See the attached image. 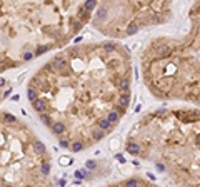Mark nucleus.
I'll use <instances>...</instances> for the list:
<instances>
[{
  "label": "nucleus",
  "instance_id": "nucleus-1",
  "mask_svg": "<svg viewBox=\"0 0 200 187\" xmlns=\"http://www.w3.org/2000/svg\"><path fill=\"white\" fill-rule=\"evenodd\" d=\"M32 149H33V154H37V156H45L47 152V147L43 146V142H40L37 139L32 142Z\"/></svg>",
  "mask_w": 200,
  "mask_h": 187
},
{
  "label": "nucleus",
  "instance_id": "nucleus-2",
  "mask_svg": "<svg viewBox=\"0 0 200 187\" xmlns=\"http://www.w3.org/2000/svg\"><path fill=\"white\" fill-rule=\"evenodd\" d=\"M32 107H33V110L35 112H38V114H43L47 110V100L45 99H37L32 102Z\"/></svg>",
  "mask_w": 200,
  "mask_h": 187
},
{
  "label": "nucleus",
  "instance_id": "nucleus-3",
  "mask_svg": "<svg viewBox=\"0 0 200 187\" xmlns=\"http://www.w3.org/2000/svg\"><path fill=\"white\" fill-rule=\"evenodd\" d=\"M52 132L55 135H63V132H65V124L63 122H60V120H53V124H52Z\"/></svg>",
  "mask_w": 200,
  "mask_h": 187
},
{
  "label": "nucleus",
  "instance_id": "nucleus-4",
  "mask_svg": "<svg viewBox=\"0 0 200 187\" xmlns=\"http://www.w3.org/2000/svg\"><path fill=\"white\" fill-rule=\"evenodd\" d=\"M118 107L120 109H127L128 104H130V95H128V92H122L120 95H118Z\"/></svg>",
  "mask_w": 200,
  "mask_h": 187
},
{
  "label": "nucleus",
  "instance_id": "nucleus-5",
  "mask_svg": "<svg viewBox=\"0 0 200 187\" xmlns=\"http://www.w3.org/2000/svg\"><path fill=\"white\" fill-rule=\"evenodd\" d=\"M118 89L122 90V92H128V87H130V80H128V77H122L120 80H118Z\"/></svg>",
  "mask_w": 200,
  "mask_h": 187
},
{
  "label": "nucleus",
  "instance_id": "nucleus-6",
  "mask_svg": "<svg viewBox=\"0 0 200 187\" xmlns=\"http://www.w3.org/2000/svg\"><path fill=\"white\" fill-rule=\"evenodd\" d=\"M170 52H172V49L169 45H160L157 50V57H169Z\"/></svg>",
  "mask_w": 200,
  "mask_h": 187
},
{
  "label": "nucleus",
  "instance_id": "nucleus-7",
  "mask_svg": "<svg viewBox=\"0 0 200 187\" xmlns=\"http://www.w3.org/2000/svg\"><path fill=\"white\" fill-rule=\"evenodd\" d=\"M139 29H140L139 22H132V24H130V25L127 27V30H125V34H127V35H135V34L139 32Z\"/></svg>",
  "mask_w": 200,
  "mask_h": 187
},
{
  "label": "nucleus",
  "instance_id": "nucleus-8",
  "mask_svg": "<svg viewBox=\"0 0 200 187\" xmlns=\"http://www.w3.org/2000/svg\"><path fill=\"white\" fill-rule=\"evenodd\" d=\"M83 147H85V144H83L82 140H73L72 144H70V151L72 152H80V151H83Z\"/></svg>",
  "mask_w": 200,
  "mask_h": 187
},
{
  "label": "nucleus",
  "instance_id": "nucleus-9",
  "mask_svg": "<svg viewBox=\"0 0 200 187\" xmlns=\"http://www.w3.org/2000/svg\"><path fill=\"white\" fill-rule=\"evenodd\" d=\"M105 119H107L110 124H115V122H118V119H120V114H118L117 110H110Z\"/></svg>",
  "mask_w": 200,
  "mask_h": 187
},
{
  "label": "nucleus",
  "instance_id": "nucleus-10",
  "mask_svg": "<svg viewBox=\"0 0 200 187\" xmlns=\"http://www.w3.org/2000/svg\"><path fill=\"white\" fill-rule=\"evenodd\" d=\"M50 174V162H47V161H43L40 164V176L42 177H47Z\"/></svg>",
  "mask_w": 200,
  "mask_h": 187
},
{
  "label": "nucleus",
  "instance_id": "nucleus-11",
  "mask_svg": "<svg viewBox=\"0 0 200 187\" xmlns=\"http://www.w3.org/2000/svg\"><path fill=\"white\" fill-rule=\"evenodd\" d=\"M127 151L130 152V154H133V156H137L140 152V146L137 144V142H128L127 144Z\"/></svg>",
  "mask_w": 200,
  "mask_h": 187
},
{
  "label": "nucleus",
  "instance_id": "nucleus-12",
  "mask_svg": "<svg viewBox=\"0 0 200 187\" xmlns=\"http://www.w3.org/2000/svg\"><path fill=\"white\" fill-rule=\"evenodd\" d=\"M97 127H98L100 130H103V132H105V130H108L110 127H112V124H110L107 119H100V120L97 122Z\"/></svg>",
  "mask_w": 200,
  "mask_h": 187
},
{
  "label": "nucleus",
  "instance_id": "nucleus-13",
  "mask_svg": "<svg viewBox=\"0 0 200 187\" xmlns=\"http://www.w3.org/2000/svg\"><path fill=\"white\" fill-rule=\"evenodd\" d=\"M27 97H28V100H30V102H33V100L38 99V92H37L33 87H28V90H27Z\"/></svg>",
  "mask_w": 200,
  "mask_h": 187
},
{
  "label": "nucleus",
  "instance_id": "nucleus-14",
  "mask_svg": "<svg viewBox=\"0 0 200 187\" xmlns=\"http://www.w3.org/2000/svg\"><path fill=\"white\" fill-rule=\"evenodd\" d=\"M103 135H105V132H103V130H100L98 127H97V129H95V130L92 132L93 140H102V139H103Z\"/></svg>",
  "mask_w": 200,
  "mask_h": 187
},
{
  "label": "nucleus",
  "instance_id": "nucleus-15",
  "mask_svg": "<svg viewBox=\"0 0 200 187\" xmlns=\"http://www.w3.org/2000/svg\"><path fill=\"white\" fill-rule=\"evenodd\" d=\"M115 49H117V44H115V42H105V44H103V50H105V52H113Z\"/></svg>",
  "mask_w": 200,
  "mask_h": 187
},
{
  "label": "nucleus",
  "instance_id": "nucleus-16",
  "mask_svg": "<svg viewBox=\"0 0 200 187\" xmlns=\"http://www.w3.org/2000/svg\"><path fill=\"white\" fill-rule=\"evenodd\" d=\"M2 119L5 120L7 124H12V125L17 122V117H15V115H12V114H4V115H2Z\"/></svg>",
  "mask_w": 200,
  "mask_h": 187
},
{
  "label": "nucleus",
  "instance_id": "nucleus-17",
  "mask_svg": "<svg viewBox=\"0 0 200 187\" xmlns=\"http://www.w3.org/2000/svg\"><path fill=\"white\" fill-rule=\"evenodd\" d=\"M40 120H42V124H45V125H50L52 127V124H53V120H52V117L48 114H40Z\"/></svg>",
  "mask_w": 200,
  "mask_h": 187
},
{
  "label": "nucleus",
  "instance_id": "nucleus-18",
  "mask_svg": "<svg viewBox=\"0 0 200 187\" xmlns=\"http://www.w3.org/2000/svg\"><path fill=\"white\" fill-rule=\"evenodd\" d=\"M123 187H140V181H137V179H128V181H125Z\"/></svg>",
  "mask_w": 200,
  "mask_h": 187
},
{
  "label": "nucleus",
  "instance_id": "nucleus-19",
  "mask_svg": "<svg viewBox=\"0 0 200 187\" xmlns=\"http://www.w3.org/2000/svg\"><path fill=\"white\" fill-rule=\"evenodd\" d=\"M95 7H97V2L90 0V2H85V4H83V10H85V12H90V10H93Z\"/></svg>",
  "mask_w": 200,
  "mask_h": 187
},
{
  "label": "nucleus",
  "instance_id": "nucleus-20",
  "mask_svg": "<svg viewBox=\"0 0 200 187\" xmlns=\"http://www.w3.org/2000/svg\"><path fill=\"white\" fill-rule=\"evenodd\" d=\"M85 176H88V171H85V169H82V171H77V172H75V177H77V179H83Z\"/></svg>",
  "mask_w": 200,
  "mask_h": 187
},
{
  "label": "nucleus",
  "instance_id": "nucleus-21",
  "mask_svg": "<svg viewBox=\"0 0 200 187\" xmlns=\"http://www.w3.org/2000/svg\"><path fill=\"white\" fill-rule=\"evenodd\" d=\"M72 27H73V32H78V30H80V27H82V22H80V20H73Z\"/></svg>",
  "mask_w": 200,
  "mask_h": 187
},
{
  "label": "nucleus",
  "instance_id": "nucleus-22",
  "mask_svg": "<svg viewBox=\"0 0 200 187\" xmlns=\"http://www.w3.org/2000/svg\"><path fill=\"white\" fill-rule=\"evenodd\" d=\"M32 57H35V55H33V52H25V54H23V57H22V60H23V62H28Z\"/></svg>",
  "mask_w": 200,
  "mask_h": 187
},
{
  "label": "nucleus",
  "instance_id": "nucleus-23",
  "mask_svg": "<svg viewBox=\"0 0 200 187\" xmlns=\"http://www.w3.org/2000/svg\"><path fill=\"white\" fill-rule=\"evenodd\" d=\"M95 167H97L95 161H87V169H95Z\"/></svg>",
  "mask_w": 200,
  "mask_h": 187
},
{
  "label": "nucleus",
  "instance_id": "nucleus-24",
  "mask_svg": "<svg viewBox=\"0 0 200 187\" xmlns=\"http://www.w3.org/2000/svg\"><path fill=\"white\" fill-rule=\"evenodd\" d=\"M58 142H60V146H62V147H70V144H68V140H65V139H60Z\"/></svg>",
  "mask_w": 200,
  "mask_h": 187
},
{
  "label": "nucleus",
  "instance_id": "nucleus-25",
  "mask_svg": "<svg viewBox=\"0 0 200 187\" xmlns=\"http://www.w3.org/2000/svg\"><path fill=\"white\" fill-rule=\"evenodd\" d=\"M60 161H62V164H63V166H68V164L72 162V161H70V159H68V157H62Z\"/></svg>",
  "mask_w": 200,
  "mask_h": 187
},
{
  "label": "nucleus",
  "instance_id": "nucleus-26",
  "mask_svg": "<svg viewBox=\"0 0 200 187\" xmlns=\"http://www.w3.org/2000/svg\"><path fill=\"white\" fill-rule=\"evenodd\" d=\"M10 92H12V89H7V92L4 94V95H5V97H9V95H10Z\"/></svg>",
  "mask_w": 200,
  "mask_h": 187
},
{
  "label": "nucleus",
  "instance_id": "nucleus-27",
  "mask_svg": "<svg viewBox=\"0 0 200 187\" xmlns=\"http://www.w3.org/2000/svg\"><path fill=\"white\" fill-rule=\"evenodd\" d=\"M4 84H5V80H4V79H0V87H2Z\"/></svg>",
  "mask_w": 200,
  "mask_h": 187
},
{
  "label": "nucleus",
  "instance_id": "nucleus-28",
  "mask_svg": "<svg viewBox=\"0 0 200 187\" xmlns=\"http://www.w3.org/2000/svg\"><path fill=\"white\" fill-rule=\"evenodd\" d=\"M197 144H199V146H200V137H197Z\"/></svg>",
  "mask_w": 200,
  "mask_h": 187
},
{
  "label": "nucleus",
  "instance_id": "nucleus-29",
  "mask_svg": "<svg viewBox=\"0 0 200 187\" xmlns=\"http://www.w3.org/2000/svg\"><path fill=\"white\" fill-rule=\"evenodd\" d=\"M112 187H120V186H118V184H115V186H112Z\"/></svg>",
  "mask_w": 200,
  "mask_h": 187
}]
</instances>
